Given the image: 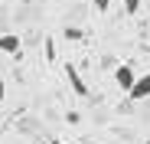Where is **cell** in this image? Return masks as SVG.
I'll list each match as a JSON object with an SVG mask.
<instances>
[{
	"instance_id": "cell-1",
	"label": "cell",
	"mask_w": 150,
	"mask_h": 144,
	"mask_svg": "<svg viewBox=\"0 0 150 144\" xmlns=\"http://www.w3.org/2000/svg\"><path fill=\"white\" fill-rule=\"evenodd\" d=\"M114 82H117V88L131 92V88H134V82H137V76H134V69H131L127 62H121V66H114Z\"/></svg>"
},
{
	"instance_id": "cell-2",
	"label": "cell",
	"mask_w": 150,
	"mask_h": 144,
	"mask_svg": "<svg viewBox=\"0 0 150 144\" xmlns=\"http://www.w3.org/2000/svg\"><path fill=\"white\" fill-rule=\"evenodd\" d=\"M65 76H69V82H72V88H75V95H82V98H88V95H91V88L85 85V79L79 76V69H75L72 62H65Z\"/></svg>"
},
{
	"instance_id": "cell-3",
	"label": "cell",
	"mask_w": 150,
	"mask_h": 144,
	"mask_svg": "<svg viewBox=\"0 0 150 144\" xmlns=\"http://www.w3.org/2000/svg\"><path fill=\"white\" fill-rule=\"evenodd\" d=\"M127 98H131V102H144V98H150V72H147V76H140V79L134 82V88L127 92Z\"/></svg>"
},
{
	"instance_id": "cell-4",
	"label": "cell",
	"mask_w": 150,
	"mask_h": 144,
	"mask_svg": "<svg viewBox=\"0 0 150 144\" xmlns=\"http://www.w3.org/2000/svg\"><path fill=\"white\" fill-rule=\"evenodd\" d=\"M20 46H23V39H20V36H13V33H4V36H0V53L16 56V53H20Z\"/></svg>"
},
{
	"instance_id": "cell-5",
	"label": "cell",
	"mask_w": 150,
	"mask_h": 144,
	"mask_svg": "<svg viewBox=\"0 0 150 144\" xmlns=\"http://www.w3.org/2000/svg\"><path fill=\"white\" fill-rule=\"evenodd\" d=\"M46 59H49V62H52V59H56V39H52V36H49V39H46Z\"/></svg>"
},
{
	"instance_id": "cell-6",
	"label": "cell",
	"mask_w": 150,
	"mask_h": 144,
	"mask_svg": "<svg viewBox=\"0 0 150 144\" xmlns=\"http://www.w3.org/2000/svg\"><path fill=\"white\" fill-rule=\"evenodd\" d=\"M111 4H114V0H91V7H95V10H101V13L111 10Z\"/></svg>"
},
{
	"instance_id": "cell-7",
	"label": "cell",
	"mask_w": 150,
	"mask_h": 144,
	"mask_svg": "<svg viewBox=\"0 0 150 144\" xmlns=\"http://www.w3.org/2000/svg\"><path fill=\"white\" fill-rule=\"evenodd\" d=\"M124 10H127V13H137V10H140V0H124Z\"/></svg>"
},
{
	"instance_id": "cell-8",
	"label": "cell",
	"mask_w": 150,
	"mask_h": 144,
	"mask_svg": "<svg viewBox=\"0 0 150 144\" xmlns=\"http://www.w3.org/2000/svg\"><path fill=\"white\" fill-rule=\"evenodd\" d=\"M144 144H150V138H147V141H144Z\"/></svg>"
}]
</instances>
